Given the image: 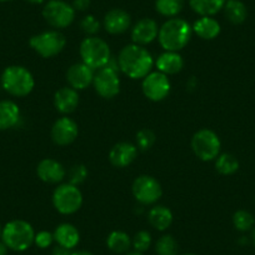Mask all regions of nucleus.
Masks as SVG:
<instances>
[{"label":"nucleus","instance_id":"nucleus-1","mask_svg":"<svg viewBox=\"0 0 255 255\" xmlns=\"http://www.w3.org/2000/svg\"><path fill=\"white\" fill-rule=\"evenodd\" d=\"M117 60L119 70L130 79H144L154 65L151 54L138 44L124 46Z\"/></svg>","mask_w":255,"mask_h":255},{"label":"nucleus","instance_id":"nucleus-2","mask_svg":"<svg viewBox=\"0 0 255 255\" xmlns=\"http://www.w3.org/2000/svg\"><path fill=\"white\" fill-rule=\"evenodd\" d=\"M193 34V28L186 20L171 18L159 28L158 39L166 51H179L185 48Z\"/></svg>","mask_w":255,"mask_h":255},{"label":"nucleus","instance_id":"nucleus-3","mask_svg":"<svg viewBox=\"0 0 255 255\" xmlns=\"http://www.w3.org/2000/svg\"><path fill=\"white\" fill-rule=\"evenodd\" d=\"M35 232L30 223L21 219L11 220L3 227L1 240L13 252H25L34 244Z\"/></svg>","mask_w":255,"mask_h":255},{"label":"nucleus","instance_id":"nucleus-4","mask_svg":"<svg viewBox=\"0 0 255 255\" xmlns=\"http://www.w3.org/2000/svg\"><path fill=\"white\" fill-rule=\"evenodd\" d=\"M33 74L20 65H10L1 74V87L13 97H26L34 89Z\"/></svg>","mask_w":255,"mask_h":255},{"label":"nucleus","instance_id":"nucleus-5","mask_svg":"<svg viewBox=\"0 0 255 255\" xmlns=\"http://www.w3.org/2000/svg\"><path fill=\"white\" fill-rule=\"evenodd\" d=\"M83 63L92 69H102L112 59V53L107 41L98 36H88L80 44L79 49Z\"/></svg>","mask_w":255,"mask_h":255},{"label":"nucleus","instance_id":"nucleus-6","mask_svg":"<svg viewBox=\"0 0 255 255\" xmlns=\"http://www.w3.org/2000/svg\"><path fill=\"white\" fill-rule=\"evenodd\" d=\"M83 204V194L77 185L61 184L54 190L53 205L60 214L70 215L80 209Z\"/></svg>","mask_w":255,"mask_h":255},{"label":"nucleus","instance_id":"nucleus-7","mask_svg":"<svg viewBox=\"0 0 255 255\" xmlns=\"http://www.w3.org/2000/svg\"><path fill=\"white\" fill-rule=\"evenodd\" d=\"M29 44L31 49L43 58H53L64 50L67 39L60 31L49 30L31 36Z\"/></svg>","mask_w":255,"mask_h":255},{"label":"nucleus","instance_id":"nucleus-8","mask_svg":"<svg viewBox=\"0 0 255 255\" xmlns=\"http://www.w3.org/2000/svg\"><path fill=\"white\" fill-rule=\"evenodd\" d=\"M191 148L195 155L203 161H212L218 158L222 143L217 134L209 129L197 131L191 138Z\"/></svg>","mask_w":255,"mask_h":255},{"label":"nucleus","instance_id":"nucleus-9","mask_svg":"<svg viewBox=\"0 0 255 255\" xmlns=\"http://www.w3.org/2000/svg\"><path fill=\"white\" fill-rule=\"evenodd\" d=\"M43 16L53 28L64 29L74 21L75 9L63 0H49L43 8Z\"/></svg>","mask_w":255,"mask_h":255},{"label":"nucleus","instance_id":"nucleus-10","mask_svg":"<svg viewBox=\"0 0 255 255\" xmlns=\"http://www.w3.org/2000/svg\"><path fill=\"white\" fill-rule=\"evenodd\" d=\"M131 190H133L134 198L144 205L154 204L160 199L163 194L160 183L150 175L138 176L134 180Z\"/></svg>","mask_w":255,"mask_h":255},{"label":"nucleus","instance_id":"nucleus-11","mask_svg":"<svg viewBox=\"0 0 255 255\" xmlns=\"http://www.w3.org/2000/svg\"><path fill=\"white\" fill-rule=\"evenodd\" d=\"M93 85L98 94L105 99H112L117 97L120 92V79L118 75V69L105 65L95 73Z\"/></svg>","mask_w":255,"mask_h":255},{"label":"nucleus","instance_id":"nucleus-12","mask_svg":"<svg viewBox=\"0 0 255 255\" xmlns=\"http://www.w3.org/2000/svg\"><path fill=\"white\" fill-rule=\"evenodd\" d=\"M144 95L153 102H161L170 93V82L168 75L160 72H150L141 84Z\"/></svg>","mask_w":255,"mask_h":255},{"label":"nucleus","instance_id":"nucleus-13","mask_svg":"<svg viewBox=\"0 0 255 255\" xmlns=\"http://www.w3.org/2000/svg\"><path fill=\"white\" fill-rule=\"evenodd\" d=\"M78 124L68 117L58 119L51 128V139L56 145H69L78 138Z\"/></svg>","mask_w":255,"mask_h":255},{"label":"nucleus","instance_id":"nucleus-14","mask_svg":"<svg viewBox=\"0 0 255 255\" xmlns=\"http://www.w3.org/2000/svg\"><path fill=\"white\" fill-rule=\"evenodd\" d=\"M94 69L88 67L87 64L77 63L73 64L67 72V80L72 88L75 90H83L93 84L94 80Z\"/></svg>","mask_w":255,"mask_h":255},{"label":"nucleus","instance_id":"nucleus-15","mask_svg":"<svg viewBox=\"0 0 255 255\" xmlns=\"http://www.w3.org/2000/svg\"><path fill=\"white\" fill-rule=\"evenodd\" d=\"M158 34L159 28L156 21L150 18H144L134 25L131 30V40L134 41V44L143 46L153 43L158 38Z\"/></svg>","mask_w":255,"mask_h":255},{"label":"nucleus","instance_id":"nucleus-16","mask_svg":"<svg viewBox=\"0 0 255 255\" xmlns=\"http://www.w3.org/2000/svg\"><path fill=\"white\" fill-rule=\"evenodd\" d=\"M138 146L131 143H118L109 153V160L117 168L130 165L138 156Z\"/></svg>","mask_w":255,"mask_h":255},{"label":"nucleus","instance_id":"nucleus-17","mask_svg":"<svg viewBox=\"0 0 255 255\" xmlns=\"http://www.w3.org/2000/svg\"><path fill=\"white\" fill-rule=\"evenodd\" d=\"M104 28L105 30L113 35L123 34L130 28L131 18L130 15L123 9H113L108 11L104 16Z\"/></svg>","mask_w":255,"mask_h":255},{"label":"nucleus","instance_id":"nucleus-18","mask_svg":"<svg viewBox=\"0 0 255 255\" xmlns=\"http://www.w3.org/2000/svg\"><path fill=\"white\" fill-rule=\"evenodd\" d=\"M36 174L44 183L58 184L63 181V179L67 175V171L59 161L54 159H44L38 164Z\"/></svg>","mask_w":255,"mask_h":255},{"label":"nucleus","instance_id":"nucleus-19","mask_svg":"<svg viewBox=\"0 0 255 255\" xmlns=\"http://www.w3.org/2000/svg\"><path fill=\"white\" fill-rule=\"evenodd\" d=\"M79 104L78 90L72 87L60 88L54 95V105L61 114H70L74 112Z\"/></svg>","mask_w":255,"mask_h":255},{"label":"nucleus","instance_id":"nucleus-20","mask_svg":"<svg viewBox=\"0 0 255 255\" xmlns=\"http://www.w3.org/2000/svg\"><path fill=\"white\" fill-rule=\"evenodd\" d=\"M54 242L63 248L73 250L80 242L79 230L69 223H63L54 230Z\"/></svg>","mask_w":255,"mask_h":255},{"label":"nucleus","instance_id":"nucleus-21","mask_svg":"<svg viewBox=\"0 0 255 255\" xmlns=\"http://www.w3.org/2000/svg\"><path fill=\"white\" fill-rule=\"evenodd\" d=\"M158 72L165 75H174L181 72L184 67V60L178 51H165L160 54L155 63Z\"/></svg>","mask_w":255,"mask_h":255},{"label":"nucleus","instance_id":"nucleus-22","mask_svg":"<svg viewBox=\"0 0 255 255\" xmlns=\"http://www.w3.org/2000/svg\"><path fill=\"white\" fill-rule=\"evenodd\" d=\"M20 119V109L11 100L0 102V130H8L15 127Z\"/></svg>","mask_w":255,"mask_h":255},{"label":"nucleus","instance_id":"nucleus-23","mask_svg":"<svg viewBox=\"0 0 255 255\" xmlns=\"http://www.w3.org/2000/svg\"><path fill=\"white\" fill-rule=\"evenodd\" d=\"M191 28L199 38L204 40H212L220 34V24L212 16H200Z\"/></svg>","mask_w":255,"mask_h":255},{"label":"nucleus","instance_id":"nucleus-24","mask_svg":"<svg viewBox=\"0 0 255 255\" xmlns=\"http://www.w3.org/2000/svg\"><path fill=\"white\" fill-rule=\"evenodd\" d=\"M148 220L154 229L164 232L173 223V213L170 212L169 208L156 205V207L151 208L150 212L148 213Z\"/></svg>","mask_w":255,"mask_h":255},{"label":"nucleus","instance_id":"nucleus-25","mask_svg":"<svg viewBox=\"0 0 255 255\" xmlns=\"http://www.w3.org/2000/svg\"><path fill=\"white\" fill-rule=\"evenodd\" d=\"M224 15L234 25L243 24L248 18V9L240 0H227L223 8Z\"/></svg>","mask_w":255,"mask_h":255},{"label":"nucleus","instance_id":"nucleus-26","mask_svg":"<svg viewBox=\"0 0 255 255\" xmlns=\"http://www.w3.org/2000/svg\"><path fill=\"white\" fill-rule=\"evenodd\" d=\"M227 0H189V5L200 16H213L219 13Z\"/></svg>","mask_w":255,"mask_h":255},{"label":"nucleus","instance_id":"nucleus-27","mask_svg":"<svg viewBox=\"0 0 255 255\" xmlns=\"http://www.w3.org/2000/svg\"><path fill=\"white\" fill-rule=\"evenodd\" d=\"M107 247L115 254H124L129 252L131 247L130 237L122 230H114L107 238Z\"/></svg>","mask_w":255,"mask_h":255},{"label":"nucleus","instance_id":"nucleus-28","mask_svg":"<svg viewBox=\"0 0 255 255\" xmlns=\"http://www.w3.org/2000/svg\"><path fill=\"white\" fill-rule=\"evenodd\" d=\"M215 168L222 175H232L239 169V161L233 154H219L215 159Z\"/></svg>","mask_w":255,"mask_h":255},{"label":"nucleus","instance_id":"nucleus-29","mask_svg":"<svg viewBox=\"0 0 255 255\" xmlns=\"http://www.w3.org/2000/svg\"><path fill=\"white\" fill-rule=\"evenodd\" d=\"M184 1L185 0H156L155 9L160 15L174 18L183 10Z\"/></svg>","mask_w":255,"mask_h":255},{"label":"nucleus","instance_id":"nucleus-30","mask_svg":"<svg viewBox=\"0 0 255 255\" xmlns=\"http://www.w3.org/2000/svg\"><path fill=\"white\" fill-rule=\"evenodd\" d=\"M178 243L171 235H163L155 243V253L158 255H178Z\"/></svg>","mask_w":255,"mask_h":255},{"label":"nucleus","instance_id":"nucleus-31","mask_svg":"<svg viewBox=\"0 0 255 255\" xmlns=\"http://www.w3.org/2000/svg\"><path fill=\"white\" fill-rule=\"evenodd\" d=\"M233 224L238 232H249L255 224V219L253 214H250L247 210H238L233 215Z\"/></svg>","mask_w":255,"mask_h":255},{"label":"nucleus","instance_id":"nucleus-32","mask_svg":"<svg viewBox=\"0 0 255 255\" xmlns=\"http://www.w3.org/2000/svg\"><path fill=\"white\" fill-rule=\"evenodd\" d=\"M151 245V235L150 233L146 232V230H140V232L136 233L134 235V238L131 239V247L134 248L135 252L144 253L150 248Z\"/></svg>","mask_w":255,"mask_h":255},{"label":"nucleus","instance_id":"nucleus-33","mask_svg":"<svg viewBox=\"0 0 255 255\" xmlns=\"http://www.w3.org/2000/svg\"><path fill=\"white\" fill-rule=\"evenodd\" d=\"M155 143V134L150 129H141L136 134V146L140 150H148Z\"/></svg>","mask_w":255,"mask_h":255},{"label":"nucleus","instance_id":"nucleus-34","mask_svg":"<svg viewBox=\"0 0 255 255\" xmlns=\"http://www.w3.org/2000/svg\"><path fill=\"white\" fill-rule=\"evenodd\" d=\"M80 29L88 35L94 36V34H97L100 30V23L95 16L87 15L80 21Z\"/></svg>","mask_w":255,"mask_h":255},{"label":"nucleus","instance_id":"nucleus-35","mask_svg":"<svg viewBox=\"0 0 255 255\" xmlns=\"http://www.w3.org/2000/svg\"><path fill=\"white\" fill-rule=\"evenodd\" d=\"M68 176H69V183L78 186V184L83 183L87 179L88 170L84 165H74L68 173Z\"/></svg>","mask_w":255,"mask_h":255},{"label":"nucleus","instance_id":"nucleus-36","mask_svg":"<svg viewBox=\"0 0 255 255\" xmlns=\"http://www.w3.org/2000/svg\"><path fill=\"white\" fill-rule=\"evenodd\" d=\"M54 242V234L46 230H41L38 234H35V239H34V244L40 249H46L50 247Z\"/></svg>","mask_w":255,"mask_h":255},{"label":"nucleus","instance_id":"nucleus-37","mask_svg":"<svg viewBox=\"0 0 255 255\" xmlns=\"http://www.w3.org/2000/svg\"><path fill=\"white\" fill-rule=\"evenodd\" d=\"M89 6H90V0H74V1H73V8H74L75 10L84 11L87 10Z\"/></svg>","mask_w":255,"mask_h":255},{"label":"nucleus","instance_id":"nucleus-38","mask_svg":"<svg viewBox=\"0 0 255 255\" xmlns=\"http://www.w3.org/2000/svg\"><path fill=\"white\" fill-rule=\"evenodd\" d=\"M70 254H72V252H70L69 249L60 247V245H56V247L53 249V255H70Z\"/></svg>","mask_w":255,"mask_h":255},{"label":"nucleus","instance_id":"nucleus-39","mask_svg":"<svg viewBox=\"0 0 255 255\" xmlns=\"http://www.w3.org/2000/svg\"><path fill=\"white\" fill-rule=\"evenodd\" d=\"M8 247L3 243V240H0V255H8Z\"/></svg>","mask_w":255,"mask_h":255},{"label":"nucleus","instance_id":"nucleus-40","mask_svg":"<svg viewBox=\"0 0 255 255\" xmlns=\"http://www.w3.org/2000/svg\"><path fill=\"white\" fill-rule=\"evenodd\" d=\"M70 255H93L90 252H87V250H78V252H73Z\"/></svg>","mask_w":255,"mask_h":255},{"label":"nucleus","instance_id":"nucleus-41","mask_svg":"<svg viewBox=\"0 0 255 255\" xmlns=\"http://www.w3.org/2000/svg\"><path fill=\"white\" fill-rule=\"evenodd\" d=\"M26 1L30 4H43L45 0H26Z\"/></svg>","mask_w":255,"mask_h":255},{"label":"nucleus","instance_id":"nucleus-42","mask_svg":"<svg viewBox=\"0 0 255 255\" xmlns=\"http://www.w3.org/2000/svg\"><path fill=\"white\" fill-rule=\"evenodd\" d=\"M125 255H143V253H139V252H135V250H134V252L127 253Z\"/></svg>","mask_w":255,"mask_h":255},{"label":"nucleus","instance_id":"nucleus-43","mask_svg":"<svg viewBox=\"0 0 255 255\" xmlns=\"http://www.w3.org/2000/svg\"><path fill=\"white\" fill-rule=\"evenodd\" d=\"M252 240H253V244H254V247H255V229H254V232H253V235H252Z\"/></svg>","mask_w":255,"mask_h":255},{"label":"nucleus","instance_id":"nucleus-44","mask_svg":"<svg viewBox=\"0 0 255 255\" xmlns=\"http://www.w3.org/2000/svg\"><path fill=\"white\" fill-rule=\"evenodd\" d=\"M1 232H3V227H1V224H0V238H1Z\"/></svg>","mask_w":255,"mask_h":255},{"label":"nucleus","instance_id":"nucleus-45","mask_svg":"<svg viewBox=\"0 0 255 255\" xmlns=\"http://www.w3.org/2000/svg\"><path fill=\"white\" fill-rule=\"evenodd\" d=\"M183 255H195V254H193V253H186V254H183Z\"/></svg>","mask_w":255,"mask_h":255},{"label":"nucleus","instance_id":"nucleus-46","mask_svg":"<svg viewBox=\"0 0 255 255\" xmlns=\"http://www.w3.org/2000/svg\"><path fill=\"white\" fill-rule=\"evenodd\" d=\"M0 1H9V0H0Z\"/></svg>","mask_w":255,"mask_h":255}]
</instances>
